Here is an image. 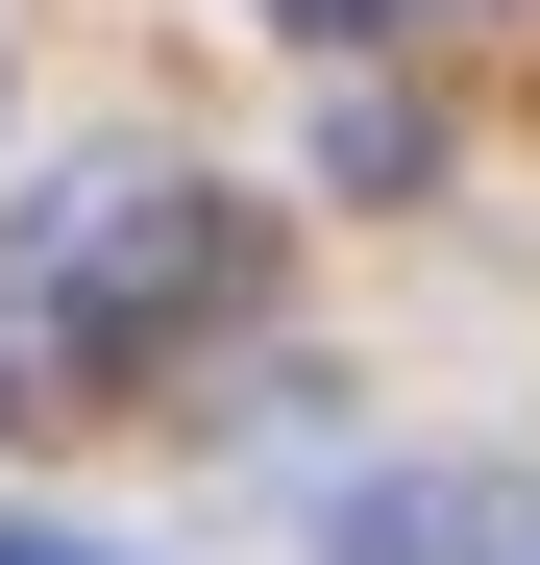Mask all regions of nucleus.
<instances>
[{"instance_id":"nucleus-5","label":"nucleus","mask_w":540,"mask_h":565,"mask_svg":"<svg viewBox=\"0 0 540 565\" xmlns=\"http://www.w3.org/2000/svg\"><path fill=\"white\" fill-rule=\"evenodd\" d=\"M0 565H123V541H50V516H0Z\"/></svg>"},{"instance_id":"nucleus-4","label":"nucleus","mask_w":540,"mask_h":565,"mask_svg":"<svg viewBox=\"0 0 540 565\" xmlns=\"http://www.w3.org/2000/svg\"><path fill=\"white\" fill-rule=\"evenodd\" d=\"M270 25H295V50H369V25H393V0H270Z\"/></svg>"},{"instance_id":"nucleus-1","label":"nucleus","mask_w":540,"mask_h":565,"mask_svg":"<svg viewBox=\"0 0 540 565\" xmlns=\"http://www.w3.org/2000/svg\"><path fill=\"white\" fill-rule=\"evenodd\" d=\"M246 270V222L222 198H172V172H99V198H50L25 222V270H0V344H50V369H123V344H172Z\"/></svg>"},{"instance_id":"nucleus-3","label":"nucleus","mask_w":540,"mask_h":565,"mask_svg":"<svg viewBox=\"0 0 540 565\" xmlns=\"http://www.w3.org/2000/svg\"><path fill=\"white\" fill-rule=\"evenodd\" d=\"M320 172L344 198H418V99H320Z\"/></svg>"},{"instance_id":"nucleus-6","label":"nucleus","mask_w":540,"mask_h":565,"mask_svg":"<svg viewBox=\"0 0 540 565\" xmlns=\"http://www.w3.org/2000/svg\"><path fill=\"white\" fill-rule=\"evenodd\" d=\"M0 369H25V344H0Z\"/></svg>"},{"instance_id":"nucleus-2","label":"nucleus","mask_w":540,"mask_h":565,"mask_svg":"<svg viewBox=\"0 0 540 565\" xmlns=\"http://www.w3.org/2000/svg\"><path fill=\"white\" fill-rule=\"evenodd\" d=\"M320 565H540V492L516 467H393V492H344Z\"/></svg>"}]
</instances>
